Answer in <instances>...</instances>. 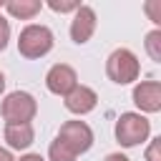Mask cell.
Wrapping results in <instances>:
<instances>
[{
	"label": "cell",
	"mask_w": 161,
	"mask_h": 161,
	"mask_svg": "<svg viewBox=\"0 0 161 161\" xmlns=\"http://www.w3.org/2000/svg\"><path fill=\"white\" fill-rule=\"evenodd\" d=\"M53 48V33L50 28L45 25H25L20 30V38H18V50L23 58L28 60H35V58H43L45 53H50Z\"/></svg>",
	"instance_id": "6da1fadb"
},
{
	"label": "cell",
	"mask_w": 161,
	"mask_h": 161,
	"mask_svg": "<svg viewBox=\"0 0 161 161\" xmlns=\"http://www.w3.org/2000/svg\"><path fill=\"white\" fill-rule=\"evenodd\" d=\"M113 133H116V141H118L121 146L131 148V146H138V143H143V141L148 138L151 123H148V118L141 116V113H121L118 121H116Z\"/></svg>",
	"instance_id": "7a4b0ae2"
},
{
	"label": "cell",
	"mask_w": 161,
	"mask_h": 161,
	"mask_svg": "<svg viewBox=\"0 0 161 161\" xmlns=\"http://www.w3.org/2000/svg\"><path fill=\"white\" fill-rule=\"evenodd\" d=\"M141 73V65H138V58L128 50V48H116L108 60H106V75L118 83V86H126V83H133Z\"/></svg>",
	"instance_id": "3957f363"
},
{
	"label": "cell",
	"mask_w": 161,
	"mask_h": 161,
	"mask_svg": "<svg viewBox=\"0 0 161 161\" xmlns=\"http://www.w3.org/2000/svg\"><path fill=\"white\" fill-rule=\"evenodd\" d=\"M0 113L8 123H30L38 113V103L28 91H13L10 96H5Z\"/></svg>",
	"instance_id": "277c9868"
},
{
	"label": "cell",
	"mask_w": 161,
	"mask_h": 161,
	"mask_svg": "<svg viewBox=\"0 0 161 161\" xmlns=\"http://www.w3.org/2000/svg\"><path fill=\"white\" fill-rule=\"evenodd\" d=\"M58 141H63L75 156L78 153H86L91 146H93V131L86 121H65L55 136Z\"/></svg>",
	"instance_id": "5b68a950"
},
{
	"label": "cell",
	"mask_w": 161,
	"mask_h": 161,
	"mask_svg": "<svg viewBox=\"0 0 161 161\" xmlns=\"http://www.w3.org/2000/svg\"><path fill=\"white\" fill-rule=\"evenodd\" d=\"M78 75H75V70L68 65V63H55L50 70H48V75H45V86H48V91L50 93H55V96H68L78 83Z\"/></svg>",
	"instance_id": "8992f818"
},
{
	"label": "cell",
	"mask_w": 161,
	"mask_h": 161,
	"mask_svg": "<svg viewBox=\"0 0 161 161\" xmlns=\"http://www.w3.org/2000/svg\"><path fill=\"white\" fill-rule=\"evenodd\" d=\"M93 33H96V13H93V8L80 5L70 20V38H73V43L83 45L91 40Z\"/></svg>",
	"instance_id": "52a82bcc"
},
{
	"label": "cell",
	"mask_w": 161,
	"mask_h": 161,
	"mask_svg": "<svg viewBox=\"0 0 161 161\" xmlns=\"http://www.w3.org/2000/svg\"><path fill=\"white\" fill-rule=\"evenodd\" d=\"M133 103L143 113H156L161 111V83L158 80H141L133 88Z\"/></svg>",
	"instance_id": "ba28073f"
},
{
	"label": "cell",
	"mask_w": 161,
	"mask_h": 161,
	"mask_svg": "<svg viewBox=\"0 0 161 161\" xmlns=\"http://www.w3.org/2000/svg\"><path fill=\"white\" fill-rule=\"evenodd\" d=\"M63 98H65V108H68L70 113H75V116L91 113V111L96 108V103H98L96 91L88 88V86H75V88H73L68 96H63Z\"/></svg>",
	"instance_id": "9c48e42d"
},
{
	"label": "cell",
	"mask_w": 161,
	"mask_h": 161,
	"mask_svg": "<svg viewBox=\"0 0 161 161\" xmlns=\"http://www.w3.org/2000/svg\"><path fill=\"white\" fill-rule=\"evenodd\" d=\"M5 141L10 148L23 151L35 141V131L30 123H5Z\"/></svg>",
	"instance_id": "30bf717a"
},
{
	"label": "cell",
	"mask_w": 161,
	"mask_h": 161,
	"mask_svg": "<svg viewBox=\"0 0 161 161\" xmlns=\"http://www.w3.org/2000/svg\"><path fill=\"white\" fill-rule=\"evenodd\" d=\"M40 8H43L40 0H8V3H5V10H8L13 18H18V20H30V18H35V15L40 13Z\"/></svg>",
	"instance_id": "8fae6325"
},
{
	"label": "cell",
	"mask_w": 161,
	"mask_h": 161,
	"mask_svg": "<svg viewBox=\"0 0 161 161\" xmlns=\"http://www.w3.org/2000/svg\"><path fill=\"white\" fill-rule=\"evenodd\" d=\"M48 156L50 161H75V153L63 143V141H50V148H48Z\"/></svg>",
	"instance_id": "7c38bea8"
},
{
	"label": "cell",
	"mask_w": 161,
	"mask_h": 161,
	"mask_svg": "<svg viewBox=\"0 0 161 161\" xmlns=\"http://www.w3.org/2000/svg\"><path fill=\"white\" fill-rule=\"evenodd\" d=\"M146 53L151 60H161V30H151L146 35Z\"/></svg>",
	"instance_id": "4fadbf2b"
},
{
	"label": "cell",
	"mask_w": 161,
	"mask_h": 161,
	"mask_svg": "<svg viewBox=\"0 0 161 161\" xmlns=\"http://www.w3.org/2000/svg\"><path fill=\"white\" fill-rule=\"evenodd\" d=\"M48 8L50 10H55V13H75L78 8H80V3L78 0H65V3H60V0H48Z\"/></svg>",
	"instance_id": "5bb4252c"
},
{
	"label": "cell",
	"mask_w": 161,
	"mask_h": 161,
	"mask_svg": "<svg viewBox=\"0 0 161 161\" xmlns=\"http://www.w3.org/2000/svg\"><path fill=\"white\" fill-rule=\"evenodd\" d=\"M8 40H10V25H8V20L0 15V50L8 48Z\"/></svg>",
	"instance_id": "9a60e30c"
},
{
	"label": "cell",
	"mask_w": 161,
	"mask_h": 161,
	"mask_svg": "<svg viewBox=\"0 0 161 161\" xmlns=\"http://www.w3.org/2000/svg\"><path fill=\"white\" fill-rule=\"evenodd\" d=\"M158 146H161V138H153L151 146L146 148V158H148V161H161V158H158Z\"/></svg>",
	"instance_id": "2e32d148"
},
{
	"label": "cell",
	"mask_w": 161,
	"mask_h": 161,
	"mask_svg": "<svg viewBox=\"0 0 161 161\" xmlns=\"http://www.w3.org/2000/svg\"><path fill=\"white\" fill-rule=\"evenodd\" d=\"M18 161H45L40 153H25V156H20Z\"/></svg>",
	"instance_id": "e0dca14e"
},
{
	"label": "cell",
	"mask_w": 161,
	"mask_h": 161,
	"mask_svg": "<svg viewBox=\"0 0 161 161\" xmlns=\"http://www.w3.org/2000/svg\"><path fill=\"white\" fill-rule=\"evenodd\" d=\"M106 161H128V156H123V153H108Z\"/></svg>",
	"instance_id": "ac0fdd59"
},
{
	"label": "cell",
	"mask_w": 161,
	"mask_h": 161,
	"mask_svg": "<svg viewBox=\"0 0 161 161\" xmlns=\"http://www.w3.org/2000/svg\"><path fill=\"white\" fill-rule=\"evenodd\" d=\"M0 161H15V158H13V153L8 148H0Z\"/></svg>",
	"instance_id": "d6986e66"
},
{
	"label": "cell",
	"mask_w": 161,
	"mask_h": 161,
	"mask_svg": "<svg viewBox=\"0 0 161 161\" xmlns=\"http://www.w3.org/2000/svg\"><path fill=\"white\" fill-rule=\"evenodd\" d=\"M3 91H5V75L0 73V93H3Z\"/></svg>",
	"instance_id": "ffe728a7"
},
{
	"label": "cell",
	"mask_w": 161,
	"mask_h": 161,
	"mask_svg": "<svg viewBox=\"0 0 161 161\" xmlns=\"http://www.w3.org/2000/svg\"><path fill=\"white\" fill-rule=\"evenodd\" d=\"M3 5H5V3H0V8H3Z\"/></svg>",
	"instance_id": "44dd1931"
}]
</instances>
